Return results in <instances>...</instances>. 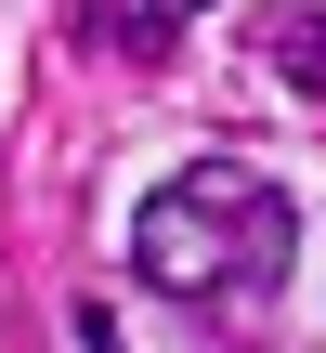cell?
Here are the masks:
<instances>
[{"mask_svg":"<svg viewBox=\"0 0 326 353\" xmlns=\"http://www.w3.org/2000/svg\"><path fill=\"white\" fill-rule=\"evenodd\" d=\"M287 249H301V210H287V183H261V170H183V183H157L144 223H131V275L170 288V301L274 288Z\"/></svg>","mask_w":326,"mask_h":353,"instance_id":"obj_1","label":"cell"},{"mask_svg":"<svg viewBox=\"0 0 326 353\" xmlns=\"http://www.w3.org/2000/svg\"><path fill=\"white\" fill-rule=\"evenodd\" d=\"M196 13H209V0H131V26H144V39H183Z\"/></svg>","mask_w":326,"mask_h":353,"instance_id":"obj_2","label":"cell"}]
</instances>
